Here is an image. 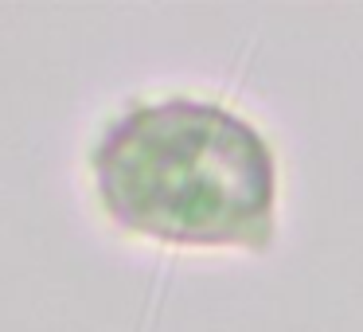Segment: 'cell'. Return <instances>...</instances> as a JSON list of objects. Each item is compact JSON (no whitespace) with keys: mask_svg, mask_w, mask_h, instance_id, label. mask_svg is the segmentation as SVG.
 Segmentation results:
<instances>
[{"mask_svg":"<svg viewBox=\"0 0 363 332\" xmlns=\"http://www.w3.org/2000/svg\"><path fill=\"white\" fill-rule=\"evenodd\" d=\"M102 211L164 246H246L274 238L277 160L250 118L203 98H160L106 126L90 157Z\"/></svg>","mask_w":363,"mask_h":332,"instance_id":"6da1fadb","label":"cell"}]
</instances>
